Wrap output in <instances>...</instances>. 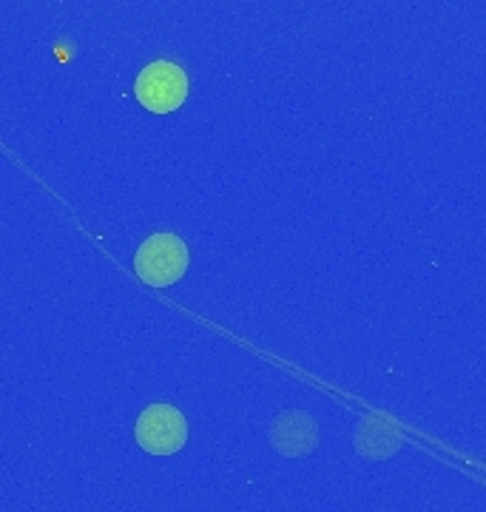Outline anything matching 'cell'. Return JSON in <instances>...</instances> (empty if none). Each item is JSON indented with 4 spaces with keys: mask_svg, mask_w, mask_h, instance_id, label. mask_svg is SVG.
Listing matches in <instances>:
<instances>
[{
    "mask_svg": "<svg viewBox=\"0 0 486 512\" xmlns=\"http://www.w3.org/2000/svg\"><path fill=\"white\" fill-rule=\"evenodd\" d=\"M188 245L174 234H154L140 245L134 256V271L151 288H168L188 271Z\"/></svg>",
    "mask_w": 486,
    "mask_h": 512,
    "instance_id": "1",
    "label": "cell"
},
{
    "mask_svg": "<svg viewBox=\"0 0 486 512\" xmlns=\"http://www.w3.org/2000/svg\"><path fill=\"white\" fill-rule=\"evenodd\" d=\"M134 94L151 114H171L188 100V74L171 60H154L137 74Z\"/></svg>",
    "mask_w": 486,
    "mask_h": 512,
    "instance_id": "2",
    "label": "cell"
},
{
    "mask_svg": "<svg viewBox=\"0 0 486 512\" xmlns=\"http://www.w3.org/2000/svg\"><path fill=\"white\" fill-rule=\"evenodd\" d=\"M134 439L151 456H174L188 441V421L171 404H151L134 424Z\"/></svg>",
    "mask_w": 486,
    "mask_h": 512,
    "instance_id": "3",
    "label": "cell"
}]
</instances>
